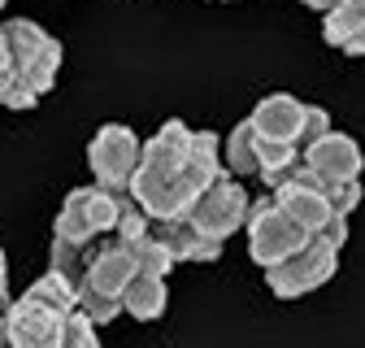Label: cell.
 I'll return each instance as SVG.
<instances>
[{
    "instance_id": "obj_1",
    "label": "cell",
    "mask_w": 365,
    "mask_h": 348,
    "mask_svg": "<svg viewBox=\"0 0 365 348\" xmlns=\"http://www.w3.org/2000/svg\"><path fill=\"white\" fill-rule=\"evenodd\" d=\"M5 39H9V78L0 87V109H35V101L57 83L61 44L31 18L5 22Z\"/></svg>"
},
{
    "instance_id": "obj_2",
    "label": "cell",
    "mask_w": 365,
    "mask_h": 348,
    "mask_svg": "<svg viewBox=\"0 0 365 348\" xmlns=\"http://www.w3.org/2000/svg\"><path fill=\"white\" fill-rule=\"evenodd\" d=\"M118 209H122V192H109L101 183L74 188L61 200V213L53 222V240H70V244H96L101 235H113L118 227Z\"/></svg>"
},
{
    "instance_id": "obj_3",
    "label": "cell",
    "mask_w": 365,
    "mask_h": 348,
    "mask_svg": "<svg viewBox=\"0 0 365 348\" xmlns=\"http://www.w3.org/2000/svg\"><path fill=\"white\" fill-rule=\"evenodd\" d=\"M244 231H248V252H252V261H257L261 270L279 266L283 257H292V252L309 240V231H304V227H300L296 218H292L279 200H274V196L248 205Z\"/></svg>"
},
{
    "instance_id": "obj_4",
    "label": "cell",
    "mask_w": 365,
    "mask_h": 348,
    "mask_svg": "<svg viewBox=\"0 0 365 348\" xmlns=\"http://www.w3.org/2000/svg\"><path fill=\"white\" fill-rule=\"evenodd\" d=\"M248 205H252V196L244 192V179H235V174L217 170L213 179L205 183V192L192 200V209L182 213V218H187V222H196L205 235H213V240H222V244H226L235 231H244Z\"/></svg>"
},
{
    "instance_id": "obj_5",
    "label": "cell",
    "mask_w": 365,
    "mask_h": 348,
    "mask_svg": "<svg viewBox=\"0 0 365 348\" xmlns=\"http://www.w3.org/2000/svg\"><path fill=\"white\" fill-rule=\"evenodd\" d=\"M335 266H339V248H331L327 240L309 235L292 257H283L279 266L265 270V283H269V292L279 300H296V296H309L322 283H331Z\"/></svg>"
},
{
    "instance_id": "obj_6",
    "label": "cell",
    "mask_w": 365,
    "mask_h": 348,
    "mask_svg": "<svg viewBox=\"0 0 365 348\" xmlns=\"http://www.w3.org/2000/svg\"><path fill=\"white\" fill-rule=\"evenodd\" d=\"M140 153H144V140L135 135L130 126L122 122H109L101 126L87 144V165H91V179L109 192H126L135 165H140Z\"/></svg>"
},
{
    "instance_id": "obj_7",
    "label": "cell",
    "mask_w": 365,
    "mask_h": 348,
    "mask_svg": "<svg viewBox=\"0 0 365 348\" xmlns=\"http://www.w3.org/2000/svg\"><path fill=\"white\" fill-rule=\"evenodd\" d=\"M61 327H66V314L35 300L31 292H22L18 300L5 304L9 348H61Z\"/></svg>"
},
{
    "instance_id": "obj_8",
    "label": "cell",
    "mask_w": 365,
    "mask_h": 348,
    "mask_svg": "<svg viewBox=\"0 0 365 348\" xmlns=\"http://www.w3.org/2000/svg\"><path fill=\"white\" fill-rule=\"evenodd\" d=\"M300 161L317 174L322 183H339V179H361V165H365V157H361V148H356V140L352 135H344V130H327V135H317L304 153H300Z\"/></svg>"
},
{
    "instance_id": "obj_9",
    "label": "cell",
    "mask_w": 365,
    "mask_h": 348,
    "mask_svg": "<svg viewBox=\"0 0 365 348\" xmlns=\"http://www.w3.org/2000/svg\"><path fill=\"white\" fill-rule=\"evenodd\" d=\"M135 275V257L126 248V240L118 235H101L96 244H87V270L83 283L91 292H105V296H122V287Z\"/></svg>"
},
{
    "instance_id": "obj_10",
    "label": "cell",
    "mask_w": 365,
    "mask_h": 348,
    "mask_svg": "<svg viewBox=\"0 0 365 348\" xmlns=\"http://www.w3.org/2000/svg\"><path fill=\"white\" fill-rule=\"evenodd\" d=\"M304 101L287 96V92H274L265 101H257V109L248 113V126L257 130V135H269V140H283V144H296L300 135V122H304ZM300 153V148H296Z\"/></svg>"
},
{
    "instance_id": "obj_11",
    "label": "cell",
    "mask_w": 365,
    "mask_h": 348,
    "mask_svg": "<svg viewBox=\"0 0 365 348\" xmlns=\"http://www.w3.org/2000/svg\"><path fill=\"white\" fill-rule=\"evenodd\" d=\"M148 227L170 248L174 261H217L222 257V240L205 235L196 222H187V218H170V222H153V218H148Z\"/></svg>"
},
{
    "instance_id": "obj_12",
    "label": "cell",
    "mask_w": 365,
    "mask_h": 348,
    "mask_svg": "<svg viewBox=\"0 0 365 348\" xmlns=\"http://www.w3.org/2000/svg\"><path fill=\"white\" fill-rule=\"evenodd\" d=\"M122 314L126 318H140V322H157L161 314H165V300H170V292H165V279L161 275H144V270H135L130 275V283L122 287Z\"/></svg>"
},
{
    "instance_id": "obj_13",
    "label": "cell",
    "mask_w": 365,
    "mask_h": 348,
    "mask_svg": "<svg viewBox=\"0 0 365 348\" xmlns=\"http://www.w3.org/2000/svg\"><path fill=\"white\" fill-rule=\"evenodd\" d=\"M322 35H327V44H335V48L348 53V57L365 53V18L344 9V5H331L322 14Z\"/></svg>"
},
{
    "instance_id": "obj_14",
    "label": "cell",
    "mask_w": 365,
    "mask_h": 348,
    "mask_svg": "<svg viewBox=\"0 0 365 348\" xmlns=\"http://www.w3.org/2000/svg\"><path fill=\"white\" fill-rule=\"evenodd\" d=\"M222 170H226V174H235V179H257V174H261L248 118L231 130V135H226V144H222Z\"/></svg>"
},
{
    "instance_id": "obj_15",
    "label": "cell",
    "mask_w": 365,
    "mask_h": 348,
    "mask_svg": "<svg viewBox=\"0 0 365 348\" xmlns=\"http://www.w3.org/2000/svg\"><path fill=\"white\" fill-rule=\"evenodd\" d=\"M126 248H130V257H135V270H144V275H170L178 261L170 257V248L153 235V227H144V235H135V240H126Z\"/></svg>"
},
{
    "instance_id": "obj_16",
    "label": "cell",
    "mask_w": 365,
    "mask_h": 348,
    "mask_svg": "<svg viewBox=\"0 0 365 348\" xmlns=\"http://www.w3.org/2000/svg\"><path fill=\"white\" fill-rule=\"evenodd\" d=\"M48 270L61 275L74 292L83 283V270H87V248L83 244H70V240H53V252H48Z\"/></svg>"
},
{
    "instance_id": "obj_17",
    "label": "cell",
    "mask_w": 365,
    "mask_h": 348,
    "mask_svg": "<svg viewBox=\"0 0 365 348\" xmlns=\"http://www.w3.org/2000/svg\"><path fill=\"white\" fill-rule=\"evenodd\" d=\"M26 292H31L35 300H43V304H53V309H61V314H70V309H74V287H70L61 275H53V270L43 275V279H35Z\"/></svg>"
},
{
    "instance_id": "obj_18",
    "label": "cell",
    "mask_w": 365,
    "mask_h": 348,
    "mask_svg": "<svg viewBox=\"0 0 365 348\" xmlns=\"http://www.w3.org/2000/svg\"><path fill=\"white\" fill-rule=\"evenodd\" d=\"M61 348H101V331L91 318H83L78 309L66 314V327H61Z\"/></svg>"
},
{
    "instance_id": "obj_19",
    "label": "cell",
    "mask_w": 365,
    "mask_h": 348,
    "mask_svg": "<svg viewBox=\"0 0 365 348\" xmlns=\"http://www.w3.org/2000/svg\"><path fill=\"white\" fill-rule=\"evenodd\" d=\"M327 200H331V209L335 213H352L356 205H361V179H339V183H327Z\"/></svg>"
},
{
    "instance_id": "obj_20",
    "label": "cell",
    "mask_w": 365,
    "mask_h": 348,
    "mask_svg": "<svg viewBox=\"0 0 365 348\" xmlns=\"http://www.w3.org/2000/svg\"><path fill=\"white\" fill-rule=\"evenodd\" d=\"M327 130H331V113L317 109V105H309V109H304V122H300V135H296V148L304 153L317 135H327Z\"/></svg>"
},
{
    "instance_id": "obj_21",
    "label": "cell",
    "mask_w": 365,
    "mask_h": 348,
    "mask_svg": "<svg viewBox=\"0 0 365 348\" xmlns=\"http://www.w3.org/2000/svg\"><path fill=\"white\" fill-rule=\"evenodd\" d=\"M300 5H309V9H313V14H327V9H331V5H335V0H300Z\"/></svg>"
},
{
    "instance_id": "obj_22",
    "label": "cell",
    "mask_w": 365,
    "mask_h": 348,
    "mask_svg": "<svg viewBox=\"0 0 365 348\" xmlns=\"http://www.w3.org/2000/svg\"><path fill=\"white\" fill-rule=\"evenodd\" d=\"M335 5H344V9H352V14L365 18V0H335Z\"/></svg>"
},
{
    "instance_id": "obj_23",
    "label": "cell",
    "mask_w": 365,
    "mask_h": 348,
    "mask_svg": "<svg viewBox=\"0 0 365 348\" xmlns=\"http://www.w3.org/2000/svg\"><path fill=\"white\" fill-rule=\"evenodd\" d=\"M5 304H9V283H0V314H5Z\"/></svg>"
},
{
    "instance_id": "obj_24",
    "label": "cell",
    "mask_w": 365,
    "mask_h": 348,
    "mask_svg": "<svg viewBox=\"0 0 365 348\" xmlns=\"http://www.w3.org/2000/svg\"><path fill=\"white\" fill-rule=\"evenodd\" d=\"M0 283H9V266H5V252H0Z\"/></svg>"
},
{
    "instance_id": "obj_25",
    "label": "cell",
    "mask_w": 365,
    "mask_h": 348,
    "mask_svg": "<svg viewBox=\"0 0 365 348\" xmlns=\"http://www.w3.org/2000/svg\"><path fill=\"white\" fill-rule=\"evenodd\" d=\"M0 9H5V0H0Z\"/></svg>"
}]
</instances>
